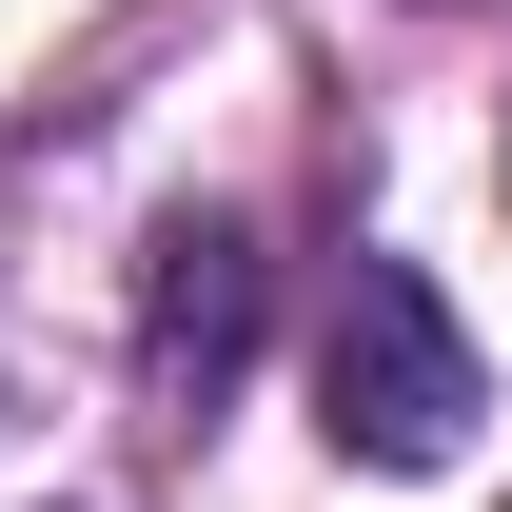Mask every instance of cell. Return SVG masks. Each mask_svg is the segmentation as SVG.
I'll return each instance as SVG.
<instances>
[{"mask_svg": "<svg viewBox=\"0 0 512 512\" xmlns=\"http://www.w3.org/2000/svg\"><path fill=\"white\" fill-rule=\"evenodd\" d=\"M316 434L375 453V473H434V453H473V335H453V296L414 276V256H355L335 276V335H316Z\"/></svg>", "mask_w": 512, "mask_h": 512, "instance_id": "1", "label": "cell"}, {"mask_svg": "<svg viewBox=\"0 0 512 512\" xmlns=\"http://www.w3.org/2000/svg\"><path fill=\"white\" fill-rule=\"evenodd\" d=\"M256 217H158V256H138V375L178 394V414H217L256 355Z\"/></svg>", "mask_w": 512, "mask_h": 512, "instance_id": "2", "label": "cell"}]
</instances>
